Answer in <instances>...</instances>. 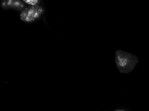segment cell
Returning <instances> with one entry per match:
<instances>
[{
    "label": "cell",
    "instance_id": "3",
    "mask_svg": "<svg viewBox=\"0 0 149 111\" xmlns=\"http://www.w3.org/2000/svg\"><path fill=\"white\" fill-rule=\"evenodd\" d=\"M1 5L4 9L22 10L24 8V4L20 0H1Z\"/></svg>",
    "mask_w": 149,
    "mask_h": 111
},
{
    "label": "cell",
    "instance_id": "2",
    "mask_svg": "<svg viewBox=\"0 0 149 111\" xmlns=\"http://www.w3.org/2000/svg\"><path fill=\"white\" fill-rule=\"evenodd\" d=\"M43 8L38 5L26 8L21 13L20 18L26 22H31L38 19L43 13Z\"/></svg>",
    "mask_w": 149,
    "mask_h": 111
},
{
    "label": "cell",
    "instance_id": "1",
    "mask_svg": "<svg viewBox=\"0 0 149 111\" xmlns=\"http://www.w3.org/2000/svg\"><path fill=\"white\" fill-rule=\"evenodd\" d=\"M117 67L120 73L128 74L131 73L138 63L139 59L135 55L122 50L116 52L115 58Z\"/></svg>",
    "mask_w": 149,
    "mask_h": 111
},
{
    "label": "cell",
    "instance_id": "4",
    "mask_svg": "<svg viewBox=\"0 0 149 111\" xmlns=\"http://www.w3.org/2000/svg\"><path fill=\"white\" fill-rule=\"evenodd\" d=\"M26 3L31 6H36L38 4L40 0H23Z\"/></svg>",
    "mask_w": 149,
    "mask_h": 111
}]
</instances>
